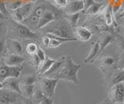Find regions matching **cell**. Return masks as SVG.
I'll return each mask as SVG.
<instances>
[{"label":"cell","instance_id":"cell-21","mask_svg":"<svg viewBox=\"0 0 124 104\" xmlns=\"http://www.w3.org/2000/svg\"><path fill=\"white\" fill-rule=\"evenodd\" d=\"M37 99H38L39 104H54V99L44 96L40 89L37 91Z\"/></svg>","mask_w":124,"mask_h":104},{"label":"cell","instance_id":"cell-40","mask_svg":"<svg viewBox=\"0 0 124 104\" xmlns=\"http://www.w3.org/2000/svg\"><path fill=\"white\" fill-rule=\"evenodd\" d=\"M102 104H114V103H112L110 101V100H109V101H105Z\"/></svg>","mask_w":124,"mask_h":104},{"label":"cell","instance_id":"cell-42","mask_svg":"<svg viewBox=\"0 0 124 104\" xmlns=\"http://www.w3.org/2000/svg\"><path fill=\"white\" fill-rule=\"evenodd\" d=\"M5 17V16H4V15L2 14V13H0V20H2V19Z\"/></svg>","mask_w":124,"mask_h":104},{"label":"cell","instance_id":"cell-29","mask_svg":"<svg viewBox=\"0 0 124 104\" xmlns=\"http://www.w3.org/2000/svg\"><path fill=\"white\" fill-rule=\"evenodd\" d=\"M116 68L119 71H124V54H123L121 57L118 60Z\"/></svg>","mask_w":124,"mask_h":104},{"label":"cell","instance_id":"cell-27","mask_svg":"<svg viewBox=\"0 0 124 104\" xmlns=\"http://www.w3.org/2000/svg\"><path fill=\"white\" fill-rule=\"evenodd\" d=\"M37 82V79L35 78L34 75H27L25 77L24 79H23V82L21 84L23 85H26V86H33L35 85Z\"/></svg>","mask_w":124,"mask_h":104},{"label":"cell","instance_id":"cell-17","mask_svg":"<svg viewBox=\"0 0 124 104\" xmlns=\"http://www.w3.org/2000/svg\"><path fill=\"white\" fill-rule=\"evenodd\" d=\"M54 61H55L54 59L50 58L49 57H46V59L43 61V62L40 64V66L38 67L39 68V74L43 75L44 73H46L50 69V68L51 67V65L53 64Z\"/></svg>","mask_w":124,"mask_h":104},{"label":"cell","instance_id":"cell-48","mask_svg":"<svg viewBox=\"0 0 124 104\" xmlns=\"http://www.w3.org/2000/svg\"><path fill=\"white\" fill-rule=\"evenodd\" d=\"M123 25H124V24H123Z\"/></svg>","mask_w":124,"mask_h":104},{"label":"cell","instance_id":"cell-19","mask_svg":"<svg viewBox=\"0 0 124 104\" xmlns=\"http://www.w3.org/2000/svg\"><path fill=\"white\" fill-rule=\"evenodd\" d=\"M104 19L106 24L111 26L113 21V16H112V8L111 6H107L104 10Z\"/></svg>","mask_w":124,"mask_h":104},{"label":"cell","instance_id":"cell-37","mask_svg":"<svg viewBox=\"0 0 124 104\" xmlns=\"http://www.w3.org/2000/svg\"><path fill=\"white\" fill-rule=\"evenodd\" d=\"M3 49H4V44L2 40H0V55L3 51Z\"/></svg>","mask_w":124,"mask_h":104},{"label":"cell","instance_id":"cell-25","mask_svg":"<svg viewBox=\"0 0 124 104\" xmlns=\"http://www.w3.org/2000/svg\"><path fill=\"white\" fill-rule=\"evenodd\" d=\"M120 82H124V71H119V72L116 73L112 79V85Z\"/></svg>","mask_w":124,"mask_h":104},{"label":"cell","instance_id":"cell-6","mask_svg":"<svg viewBox=\"0 0 124 104\" xmlns=\"http://www.w3.org/2000/svg\"><path fill=\"white\" fill-rule=\"evenodd\" d=\"M108 97L114 104L124 103V82L112 85L108 92Z\"/></svg>","mask_w":124,"mask_h":104},{"label":"cell","instance_id":"cell-4","mask_svg":"<svg viewBox=\"0 0 124 104\" xmlns=\"http://www.w3.org/2000/svg\"><path fill=\"white\" fill-rule=\"evenodd\" d=\"M58 82H59V79H57L45 77V78L42 79L39 82L40 90L44 96H47L49 98L54 99V95H55L56 87Z\"/></svg>","mask_w":124,"mask_h":104},{"label":"cell","instance_id":"cell-16","mask_svg":"<svg viewBox=\"0 0 124 104\" xmlns=\"http://www.w3.org/2000/svg\"><path fill=\"white\" fill-rule=\"evenodd\" d=\"M99 49H100V41H97L93 44L90 52H89L86 58L85 59L84 62L85 64H92L93 62V61H95L97 56L100 54Z\"/></svg>","mask_w":124,"mask_h":104},{"label":"cell","instance_id":"cell-24","mask_svg":"<svg viewBox=\"0 0 124 104\" xmlns=\"http://www.w3.org/2000/svg\"><path fill=\"white\" fill-rule=\"evenodd\" d=\"M112 40H113V37L112 36L109 35V34H108V35L105 36V37L103 38V40L100 42V49H99V52L101 53L103 50L106 48L108 45H109Z\"/></svg>","mask_w":124,"mask_h":104},{"label":"cell","instance_id":"cell-7","mask_svg":"<svg viewBox=\"0 0 124 104\" xmlns=\"http://www.w3.org/2000/svg\"><path fill=\"white\" fill-rule=\"evenodd\" d=\"M21 68L19 66L11 67L8 66L5 64V62L0 63V82H3L6 79L9 77H15L18 78L20 75Z\"/></svg>","mask_w":124,"mask_h":104},{"label":"cell","instance_id":"cell-30","mask_svg":"<svg viewBox=\"0 0 124 104\" xmlns=\"http://www.w3.org/2000/svg\"><path fill=\"white\" fill-rule=\"evenodd\" d=\"M36 54H37V55L38 56L39 59H40V62H41V63L46 59V55H45L44 51H43V50H42L40 48H38V50L37 51Z\"/></svg>","mask_w":124,"mask_h":104},{"label":"cell","instance_id":"cell-20","mask_svg":"<svg viewBox=\"0 0 124 104\" xmlns=\"http://www.w3.org/2000/svg\"><path fill=\"white\" fill-rule=\"evenodd\" d=\"M102 6H103V3L95 2L86 11H85V13L90 15H95L100 12Z\"/></svg>","mask_w":124,"mask_h":104},{"label":"cell","instance_id":"cell-39","mask_svg":"<svg viewBox=\"0 0 124 104\" xmlns=\"http://www.w3.org/2000/svg\"><path fill=\"white\" fill-rule=\"evenodd\" d=\"M36 0H22L23 3H26V2H34Z\"/></svg>","mask_w":124,"mask_h":104},{"label":"cell","instance_id":"cell-8","mask_svg":"<svg viewBox=\"0 0 124 104\" xmlns=\"http://www.w3.org/2000/svg\"><path fill=\"white\" fill-rule=\"evenodd\" d=\"M2 86L4 88H6L8 90L14 92L22 96V92L20 88V82H19L18 78L9 77V78L6 79L2 82Z\"/></svg>","mask_w":124,"mask_h":104},{"label":"cell","instance_id":"cell-38","mask_svg":"<svg viewBox=\"0 0 124 104\" xmlns=\"http://www.w3.org/2000/svg\"><path fill=\"white\" fill-rule=\"evenodd\" d=\"M119 47L121 48L123 50H124V40L120 41L119 43Z\"/></svg>","mask_w":124,"mask_h":104},{"label":"cell","instance_id":"cell-18","mask_svg":"<svg viewBox=\"0 0 124 104\" xmlns=\"http://www.w3.org/2000/svg\"><path fill=\"white\" fill-rule=\"evenodd\" d=\"M79 16H80V13L67 14V16H66L67 21L68 22V24L71 26L72 29H75L78 26V22L79 20Z\"/></svg>","mask_w":124,"mask_h":104},{"label":"cell","instance_id":"cell-47","mask_svg":"<svg viewBox=\"0 0 124 104\" xmlns=\"http://www.w3.org/2000/svg\"><path fill=\"white\" fill-rule=\"evenodd\" d=\"M46 1H50V0H46Z\"/></svg>","mask_w":124,"mask_h":104},{"label":"cell","instance_id":"cell-32","mask_svg":"<svg viewBox=\"0 0 124 104\" xmlns=\"http://www.w3.org/2000/svg\"><path fill=\"white\" fill-rule=\"evenodd\" d=\"M31 58H32V63H33V64L34 65V66H37V67L40 66V64H41V62H40V59H39V57L37 55L36 53L33 54V55H32V57H31Z\"/></svg>","mask_w":124,"mask_h":104},{"label":"cell","instance_id":"cell-9","mask_svg":"<svg viewBox=\"0 0 124 104\" xmlns=\"http://www.w3.org/2000/svg\"><path fill=\"white\" fill-rule=\"evenodd\" d=\"M16 92L8 90L6 88L0 89V104H15L17 99Z\"/></svg>","mask_w":124,"mask_h":104},{"label":"cell","instance_id":"cell-44","mask_svg":"<svg viewBox=\"0 0 124 104\" xmlns=\"http://www.w3.org/2000/svg\"><path fill=\"white\" fill-rule=\"evenodd\" d=\"M68 1H76V0H68Z\"/></svg>","mask_w":124,"mask_h":104},{"label":"cell","instance_id":"cell-36","mask_svg":"<svg viewBox=\"0 0 124 104\" xmlns=\"http://www.w3.org/2000/svg\"><path fill=\"white\" fill-rule=\"evenodd\" d=\"M124 17V6L123 7V9H121V11L119 12V15L117 16V18L118 19H121V18H123Z\"/></svg>","mask_w":124,"mask_h":104},{"label":"cell","instance_id":"cell-12","mask_svg":"<svg viewBox=\"0 0 124 104\" xmlns=\"http://www.w3.org/2000/svg\"><path fill=\"white\" fill-rule=\"evenodd\" d=\"M74 36L77 40L81 41H88L91 39L92 33L88 29L84 26H77L74 29Z\"/></svg>","mask_w":124,"mask_h":104},{"label":"cell","instance_id":"cell-26","mask_svg":"<svg viewBox=\"0 0 124 104\" xmlns=\"http://www.w3.org/2000/svg\"><path fill=\"white\" fill-rule=\"evenodd\" d=\"M38 50V46L36 44V43H29L26 45V51L27 54L32 55L33 54H35L37 52V51Z\"/></svg>","mask_w":124,"mask_h":104},{"label":"cell","instance_id":"cell-10","mask_svg":"<svg viewBox=\"0 0 124 104\" xmlns=\"http://www.w3.org/2000/svg\"><path fill=\"white\" fill-rule=\"evenodd\" d=\"M63 9L66 14L77 13L84 10V4H83L82 0L68 1V4L66 5Z\"/></svg>","mask_w":124,"mask_h":104},{"label":"cell","instance_id":"cell-1","mask_svg":"<svg viewBox=\"0 0 124 104\" xmlns=\"http://www.w3.org/2000/svg\"><path fill=\"white\" fill-rule=\"evenodd\" d=\"M80 68L81 64L75 63L71 56H66L65 61L64 64H62L61 68L51 78L68 81V82H71L77 85L79 83L78 73Z\"/></svg>","mask_w":124,"mask_h":104},{"label":"cell","instance_id":"cell-5","mask_svg":"<svg viewBox=\"0 0 124 104\" xmlns=\"http://www.w3.org/2000/svg\"><path fill=\"white\" fill-rule=\"evenodd\" d=\"M33 9V3L26 2V3H23L17 9L12 10L11 13L16 22L22 23L32 13Z\"/></svg>","mask_w":124,"mask_h":104},{"label":"cell","instance_id":"cell-11","mask_svg":"<svg viewBox=\"0 0 124 104\" xmlns=\"http://www.w3.org/2000/svg\"><path fill=\"white\" fill-rule=\"evenodd\" d=\"M26 58L18 54H7V55L4 58V62L8 66L15 67L19 66L23 62H24Z\"/></svg>","mask_w":124,"mask_h":104},{"label":"cell","instance_id":"cell-46","mask_svg":"<svg viewBox=\"0 0 124 104\" xmlns=\"http://www.w3.org/2000/svg\"><path fill=\"white\" fill-rule=\"evenodd\" d=\"M119 104H124V103H119Z\"/></svg>","mask_w":124,"mask_h":104},{"label":"cell","instance_id":"cell-2","mask_svg":"<svg viewBox=\"0 0 124 104\" xmlns=\"http://www.w3.org/2000/svg\"><path fill=\"white\" fill-rule=\"evenodd\" d=\"M46 33H51L53 35L65 37V38H74V32H72V28L70 24H66L64 22L59 21L57 23H50V24L45 26Z\"/></svg>","mask_w":124,"mask_h":104},{"label":"cell","instance_id":"cell-34","mask_svg":"<svg viewBox=\"0 0 124 104\" xmlns=\"http://www.w3.org/2000/svg\"><path fill=\"white\" fill-rule=\"evenodd\" d=\"M82 2L84 4V11L85 12L95 2V0H82Z\"/></svg>","mask_w":124,"mask_h":104},{"label":"cell","instance_id":"cell-33","mask_svg":"<svg viewBox=\"0 0 124 104\" xmlns=\"http://www.w3.org/2000/svg\"><path fill=\"white\" fill-rule=\"evenodd\" d=\"M53 1L57 6L61 7V8H64L68 2V0H53Z\"/></svg>","mask_w":124,"mask_h":104},{"label":"cell","instance_id":"cell-45","mask_svg":"<svg viewBox=\"0 0 124 104\" xmlns=\"http://www.w3.org/2000/svg\"><path fill=\"white\" fill-rule=\"evenodd\" d=\"M16 104H23L22 103H16Z\"/></svg>","mask_w":124,"mask_h":104},{"label":"cell","instance_id":"cell-15","mask_svg":"<svg viewBox=\"0 0 124 104\" xmlns=\"http://www.w3.org/2000/svg\"><path fill=\"white\" fill-rule=\"evenodd\" d=\"M65 57L66 56H62L60 58H58L57 60H55V61L53 63V64L51 65V67L50 68L49 70L46 72V73H44V76L45 77H49V78H51V77L55 75L56 73L59 71V69L61 68L62 64H64V61H65Z\"/></svg>","mask_w":124,"mask_h":104},{"label":"cell","instance_id":"cell-3","mask_svg":"<svg viewBox=\"0 0 124 104\" xmlns=\"http://www.w3.org/2000/svg\"><path fill=\"white\" fill-rule=\"evenodd\" d=\"M11 33L13 35L23 38V39H35L37 37V34L30 30L23 23L16 22L11 27Z\"/></svg>","mask_w":124,"mask_h":104},{"label":"cell","instance_id":"cell-14","mask_svg":"<svg viewBox=\"0 0 124 104\" xmlns=\"http://www.w3.org/2000/svg\"><path fill=\"white\" fill-rule=\"evenodd\" d=\"M8 54H18L20 55L23 51L22 44L19 41L15 39H9L6 43Z\"/></svg>","mask_w":124,"mask_h":104},{"label":"cell","instance_id":"cell-28","mask_svg":"<svg viewBox=\"0 0 124 104\" xmlns=\"http://www.w3.org/2000/svg\"><path fill=\"white\" fill-rule=\"evenodd\" d=\"M0 13L6 16L8 15V9L6 6V0H0Z\"/></svg>","mask_w":124,"mask_h":104},{"label":"cell","instance_id":"cell-31","mask_svg":"<svg viewBox=\"0 0 124 104\" xmlns=\"http://www.w3.org/2000/svg\"><path fill=\"white\" fill-rule=\"evenodd\" d=\"M63 43H61V41L57 40L56 39H50V44H49V47L50 48H56L57 47H59L60 45H61Z\"/></svg>","mask_w":124,"mask_h":104},{"label":"cell","instance_id":"cell-13","mask_svg":"<svg viewBox=\"0 0 124 104\" xmlns=\"http://www.w3.org/2000/svg\"><path fill=\"white\" fill-rule=\"evenodd\" d=\"M54 20H55V15L52 11L45 10L44 13L42 14V16L40 17V20H39L37 30L45 27L46 26H47Z\"/></svg>","mask_w":124,"mask_h":104},{"label":"cell","instance_id":"cell-41","mask_svg":"<svg viewBox=\"0 0 124 104\" xmlns=\"http://www.w3.org/2000/svg\"><path fill=\"white\" fill-rule=\"evenodd\" d=\"M2 26H3V23H2V20H0V31H1V30L2 28Z\"/></svg>","mask_w":124,"mask_h":104},{"label":"cell","instance_id":"cell-35","mask_svg":"<svg viewBox=\"0 0 124 104\" xmlns=\"http://www.w3.org/2000/svg\"><path fill=\"white\" fill-rule=\"evenodd\" d=\"M50 39L46 36H44V37L42 38V42L43 44H44V47L45 48H48L49 47V44H50Z\"/></svg>","mask_w":124,"mask_h":104},{"label":"cell","instance_id":"cell-23","mask_svg":"<svg viewBox=\"0 0 124 104\" xmlns=\"http://www.w3.org/2000/svg\"><path fill=\"white\" fill-rule=\"evenodd\" d=\"M34 86L35 85H33V86H26V85H23L20 83L22 96H25V97H31L33 94Z\"/></svg>","mask_w":124,"mask_h":104},{"label":"cell","instance_id":"cell-43","mask_svg":"<svg viewBox=\"0 0 124 104\" xmlns=\"http://www.w3.org/2000/svg\"><path fill=\"white\" fill-rule=\"evenodd\" d=\"M3 88L2 83V82H0V89H1V88Z\"/></svg>","mask_w":124,"mask_h":104},{"label":"cell","instance_id":"cell-22","mask_svg":"<svg viewBox=\"0 0 124 104\" xmlns=\"http://www.w3.org/2000/svg\"><path fill=\"white\" fill-rule=\"evenodd\" d=\"M116 63L115 58L112 56H106L102 57V59L99 61V64L101 68H108L112 66V64H114Z\"/></svg>","mask_w":124,"mask_h":104}]
</instances>
